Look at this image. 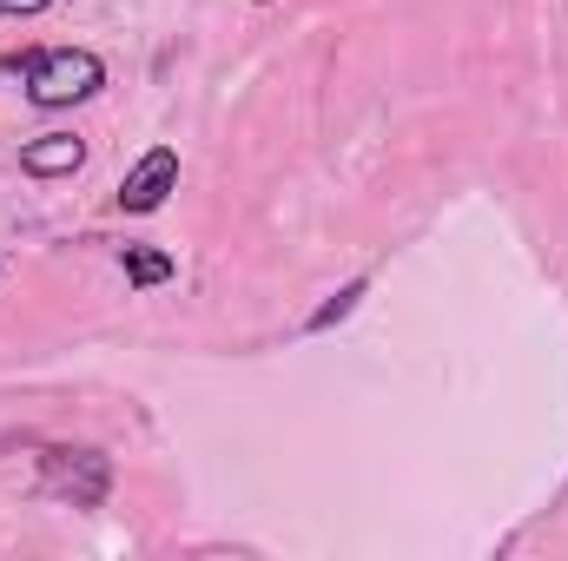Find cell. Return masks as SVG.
Instances as JSON below:
<instances>
[{
    "label": "cell",
    "instance_id": "277c9868",
    "mask_svg": "<svg viewBox=\"0 0 568 561\" xmlns=\"http://www.w3.org/2000/svg\"><path fill=\"white\" fill-rule=\"evenodd\" d=\"M126 278L133 284H165L172 278V258H165V252H126Z\"/></svg>",
    "mask_w": 568,
    "mask_h": 561
},
{
    "label": "cell",
    "instance_id": "7a4b0ae2",
    "mask_svg": "<svg viewBox=\"0 0 568 561\" xmlns=\"http://www.w3.org/2000/svg\"><path fill=\"white\" fill-rule=\"evenodd\" d=\"M172 178H179V159L159 145V152H145L140 165L126 172V185H120V205H126V212H152V205L172 192Z\"/></svg>",
    "mask_w": 568,
    "mask_h": 561
},
{
    "label": "cell",
    "instance_id": "5b68a950",
    "mask_svg": "<svg viewBox=\"0 0 568 561\" xmlns=\"http://www.w3.org/2000/svg\"><path fill=\"white\" fill-rule=\"evenodd\" d=\"M40 7H53V0H0V13H40Z\"/></svg>",
    "mask_w": 568,
    "mask_h": 561
},
{
    "label": "cell",
    "instance_id": "6da1fadb",
    "mask_svg": "<svg viewBox=\"0 0 568 561\" xmlns=\"http://www.w3.org/2000/svg\"><path fill=\"white\" fill-rule=\"evenodd\" d=\"M100 80H106V67H100L93 53H80V47L33 53V67H27V93H33V106H73V100H87Z\"/></svg>",
    "mask_w": 568,
    "mask_h": 561
},
{
    "label": "cell",
    "instance_id": "3957f363",
    "mask_svg": "<svg viewBox=\"0 0 568 561\" xmlns=\"http://www.w3.org/2000/svg\"><path fill=\"white\" fill-rule=\"evenodd\" d=\"M80 159H87V145L67 140V133H53V140H33L27 152H20V165H27V172H40V178H53V172H73Z\"/></svg>",
    "mask_w": 568,
    "mask_h": 561
}]
</instances>
